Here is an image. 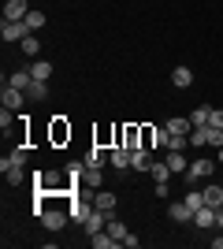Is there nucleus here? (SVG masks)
<instances>
[{
  "label": "nucleus",
  "mask_w": 223,
  "mask_h": 249,
  "mask_svg": "<svg viewBox=\"0 0 223 249\" xmlns=\"http://www.w3.org/2000/svg\"><path fill=\"white\" fill-rule=\"evenodd\" d=\"M216 212H220V208H212V205H201L197 212H193V227H201V231L216 227Z\"/></svg>",
  "instance_id": "nucleus-8"
},
{
  "label": "nucleus",
  "mask_w": 223,
  "mask_h": 249,
  "mask_svg": "<svg viewBox=\"0 0 223 249\" xmlns=\"http://www.w3.org/2000/svg\"><path fill=\"white\" fill-rule=\"evenodd\" d=\"M26 34H30L26 19H22V22H8V19H4V26H0V37H4V41H22Z\"/></svg>",
  "instance_id": "nucleus-6"
},
{
  "label": "nucleus",
  "mask_w": 223,
  "mask_h": 249,
  "mask_svg": "<svg viewBox=\"0 0 223 249\" xmlns=\"http://www.w3.org/2000/svg\"><path fill=\"white\" fill-rule=\"evenodd\" d=\"M82 227H86V234H97V231H104L108 227V212H104V208H89V216H86V223H82Z\"/></svg>",
  "instance_id": "nucleus-4"
},
{
  "label": "nucleus",
  "mask_w": 223,
  "mask_h": 249,
  "mask_svg": "<svg viewBox=\"0 0 223 249\" xmlns=\"http://www.w3.org/2000/svg\"><path fill=\"white\" fill-rule=\"evenodd\" d=\"M26 101H49V82H37V78H34V86L30 89H26Z\"/></svg>",
  "instance_id": "nucleus-23"
},
{
  "label": "nucleus",
  "mask_w": 223,
  "mask_h": 249,
  "mask_svg": "<svg viewBox=\"0 0 223 249\" xmlns=\"http://www.w3.org/2000/svg\"><path fill=\"white\" fill-rule=\"evenodd\" d=\"M26 15H30V4H26V0H8V4H4V19L8 22H22Z\"/></svg>",
  "instance_id": "nucleus-7"
},
{
  "label": "nucleus",
  "mask_w": 223,
  "mask_h": 249,
  "mask_svg": "<svg viewBox=\"0 0 223 249\" xmlns=\"http://www.w3.org/2000/svg\"><path fill=\"white\" fill-rule=\"evenodd\" d=\"M8 86H15V89H22V93H26V89L34 86V74H30V67H19V71H15V74L8 78Z\"/></svg>",
  "instance_id": "nucleus-13"
},
{
  "label": "nucleus",
  "mask_w": 223,
  "mask_h": 249,
  "mask_svg": "<svg viewBox=\"0 0 223 249\" xmlns=\"http://www.w3.org/2000/svg\"><path fill=\"white\" fill-rule=\"evenodd\" d=\"M205 205H212V208H223V186L220 182H212V186H205Z\"/></svg>",
  "instance_id": "nucleus-19"
},
{
  "label": "nucleus",
  "mask_w": 223,
  "mask_h": 249,
  "mask_svg": "<svg viewBox=\"0 0 223 249\" xmlns=\"http://www.w3.org/2000/svg\"><path fill=\"white\" fill-rule=\"evenodd\" d=\"M30 74L37 78V82H49V78H52V63H49V60H34L30 63Z\"/></svg>",
  "instance_id": "nucleus-20"
},
{
  "label": "nucleus",
  "mask_w": 223,
  "mask_h": 249,
  "mask_svg": "<svg viewBox=\"0 0 223 249\" xmlns=\"http://www.w3.org/2000/svg\"><path fill=\"white\" fill-rule=\"evenodd\" d=\"M67 216H71V212H64V208H45V212H41V227L45 231H64Z\"/></svg>",
  "instance_id": "nucleus-2"
},
{
  "label": "nucleus",
  "mask_w": 223,
  "mask_h": 249,
  "mask_svg": "<svg viewBox=\"0 0 223 249\" xmlns=\"http://www.w3.org/2000/svg\"><path fill=\"white\" fill-rule=\"evenodd\" d=\"M11 119H15V115H11V108H4V112H0V130H4V134H8Z\"/></svg>",
  "instance_id": "nucleus-34"
},
{
  "label": "nucleus",
  "mask_w": 223,
  "mask_h": 249,
  "mask_svg": "<svg viewBox=\"0 0 223 249\" xmlns=\"http://www.w3.org/2000/svg\"><path fill=\"white\" fill-rule=\"evenodd\" d=\"M208 119H212V108H208V104H201V108H193V112H190L193 126H208Z\"/></svg>",
  "instance_id": "nucleus-25"
},
{
  "label": "nucleus",
  "mask_w": 223,
  "mask_h": 249,
  "mask_svg": "<svg viewBox=\"0 0 223 249\" xmlns=\"http://www.w3.org/2000/svg\"><path fill=\"white\" fill-rule=\"evenodd\" d=\"M26 160H30V153H26V149H11V153L8 156H4V160H0V171H8V167H15V164H22V167H26Z\"/></svg>",
  "instance_id": "nucleus-12"
},
{
  "label": "nucleus",
  "mask_w": 223,
  "mask_h": 249,
  "mask_svg": "<svg viewBox=\"0 0 223 249\" xmlns=\"http://www.w3.org/2000/svg\"><path fill=\"white\" fill-rule=\"evenodd\" d=\"M89 246H93V249H123L116 238H112V234H108V231H97V234H89Z\"/></svg>",
  "instance_id": "nucleus-15"
},
{
  "label": "nucleus",
  "mask_w": 223,
  "mask_h": 249,
  "mask_svg": "<svg viewBox=\"0 0 223 249\" xmlns=\"http://www.w3.org/2000/svg\"><path fill=\"white\" fill-rule=\"evenodd\" d=\"M205 130H208V145L220 149V145H223V126H212V123H208Z\"/></svg>",
  "instance_id": "nucleus-31"
},
{
  "label": "nucleus",
  "mask_w": 223,
  "mask_h": 249,
  "mask_svg": "<svg viewBox=\"0 0 223 249\" xmlns=\"http://www.w3.org/2000/svg\"><path fill=\"white\" fill-rule=\"evenodd\" d=\"M93 205L104 208L108 216H112V212H116V194H112V190H97V194H93Z\"/></svg>",
  "instance_id": "nucleus-16"
},
{
  "label": "nucleus",
  "mask_w": 223,
  "mask_h": 249,
  "mask_svg": "<svg viewBox=\"0 0 223 249\" xmlns=\"http://www.w3.org/2000/svg\"><path fill=\"white\" fill-rule=\"evenodd\" d=\"M130 153H134L130 145H116V149H108V164L116 167V171H127V167H130Z\"/></svg>",
  "instance_id": "nucleus-5"
},
{
  "label": "nucleus",
  "mask_w": 223,
  "mask_h": 249,
  "mask_svg": "<svg viewBox=\"0 0 223 249\" xmlns=\"http://www.w3.org/2000/svg\"><path fill=\"white\" fill-rule=\"evenodd\" d=\"M19 49H22V56H37L41 52V41H37V34H26L19 41Z\"/></svg>",
  "instance_id": "nucleus-24"
},
{
  "label": "nucleus",
  "mask_w": 223,
  "mask_h": 249,
  "mask_svg": "<svg viewBox=\"0 0 223 249\" xmlns=\"http://www.w3.org/2000/svg\"><path fill=\"white\" fill-rule=\"evenodd\" d=\"M164 160H168V167L171 171H175V175H186V153H182V149H168V156H164Z\"/></svg>",
  "instance_id": "nucleus-10"
},
{
  "label": "nucleus",
  "mask_w": 223,
  "mask_h": 249,
  "mask_svg": "<svg viewBox=\"0 0 223 249\" xmlns=\"http://www.w3.org/2000/svg\"><path fill=\"white\" fill-rule=\"evenodd\" d=\"M101 182H104V178H101V167H97V164H86L82 186H86V190H101Z\"/></svg>",
  "instance_id": "nucleus-14"
},
{
  "label": "nucleus",
  "mask_w": 223,
  "mask_h": 249,
  "mask_svg": "<svg viewBox=\"0 0 223 249\" xmlns=\"http://www.w3.org/2000/svg\"><path fill=\"white\" fill-rule=\"evenodd\" d=\"M168 149H186V134H171V145Z\"/></svg>",
  "instance_id": "nucleus-35"
},
{
  "label": "nucleus",
  "mask_w": 223,
  "mask_h": 249,
  "mask_svg": "<svg viewBox=\"0 0 223 249\" xmlns=\"http://www.w3.org/2000/svg\"><path fill=\"white\" fill-rule=\"evenodd\" d=\"M26 26H30V34H34V30H41V26H45V11H34V8H30V15H26Z\"/></svg>",
  "instance_id": "nucleus-30"
},
{
  "label": "nucleus",
  "mask_w": 223,
  "mask_h": 249,
  "mask_svg": "<svg viewBox=\"0 0 223 249\" xmlns=\"http://www.w3.org/2000/svg\"><path fill=\"white\" fill-rule=\"evenodd\" d=\"M67 134H71V130L64 126V115H56V123H52V138H56V142H64Z\"/></svg>",
  "instance_id": "nucleus-32"
},
{
  "label": "nucleus",
  "mask_w": 223,
  "mask_h": 249,
  "mask_svg": "<svg viewBox=\"0 0 223 249\" xmlns=\"http://www.w3.org/2000/svg\"><path fill=\"white\" fill-rule=\"evenodd\" d=\"M216 160H220V164H223V145H220V153H216Z\"/></svg>",
  "instance_id": "nucleus-38"
},
{
  "label": "nucleus",
  "mask_w": 223,
  "mask_h": 249,
  "mask_svg": "<svg viewBox=\"0 0 223 249\" xmlns=\"http://www.w3.org/2000/svg\"><path fill=\"white\" fill-rule=\"evenodd\" d=\"M171 130V134H190L193 130V123H190V115H186V119H182V115H175V119H168V123H164Z\"/></svg>",
  "instance_id": "nucleus-21"
},
{
  "label": "nucleus",
  "mask_w": 223,
  "mask_h": 249,
  "mask_svg": "<svg viewBox=\"0 0 223 249\" xmlns=\"http://www.w3.org/2000/svg\"><path fill=\"white\" fill-rule=\"evenodd\" d=\"M171 86L190 89V86H193V71H190V67H175V71H171Z\"/></svg>",
  "instance_id": "nucleus-17"
},
{
  "label": "nucleus",
  "mask_w": 223,
  "mask_h": 249,
  "mask_svg": "<svg viewBox=\"0 0 223 249\" xmlns=\"http://www.w3.org/2000/svg\"><path fill=\"white\" fill-rule=\"evenodd\" d=\"M130 167H134V171H149V167H153V153H149V145H138L134 153H130Z\"/></svg>",
  "instance_id": "nucleus-9"
},
{
  "label": "nucleus",
  "mask_w": 223,
  "mask_h": 249,
  "mask_svg": "<svg viewBox=\"0 0 223 249\" xmlns=\"http://www.w3.org/2000/svg\"><path fill=\"white\" fill-rule=\"evenodd\" d=\"M186 205H190L193 212H197V208L205 205V194H201V190H190V194H186Z\"/></svg>",
  "instance_id": "nucleus-33"
},
{
  "label": "nucleus",
  "mask_w": 223,
  "mask_h": 249,
  "mask_svg": "<svg viewBox=\"0 0 223 249\" xmlns=\"http://www.w3.org/2000/svg\"><path fill=\"white\" fill-rule=\"evenodd\" d=\"M168 216L175 219V223H193V208L186 205V201H175V205L168 208Z\"/></svg>",
  "instance_id": "nucleus-11"
},
{
  "label": "nucleus",
  "mask_w": 223,
  "mask_h": 249,
  "mask_svg": "<svg viewBox=\"0 0 223 249\" xmlns=\"http://www.w3.org/2000/svg\"><path fill=\"white\" fill-rule=\"evenodd\" d=\"M149 175L156 178V182H168V178L175 175V171L168 167V160H153V167H149Z\"/></svg>",
  "instance_id": "nucleus-22"
},
{
  "label": "nucleus",
  "mask_w": 223,
  "mask_h": 249,
  "mask_svg": "<svg viewBox=\"0 0 223 249\" xmlns=\"http://www.w3.org/2000/svg\"><path fill=\"white\" fill-rule=\"evenodd\" d=\"M190 145H197V149L208 145V130H205V126H193L190 130Z\"/></svg>",
  "instance_id": "nucleus-29"
},
{
  "label": "nucleus",
  "mask_w": 223,
  "mask_h": 249,
  "mask_svg": "<svg viewBox=\"0 0 223 249\" xmlns=\"http://www.w3.org/2000/svg\"><path fill=\"white\" fill-rule=\"evenodd\" d=\"M141 246V238H134V234H127V238H123V249H138Z\"/></svg>",
  "instance_id": "nucleus-36"
},
{
  "label": "nucleus",
  "mask_w": 223,
  "mask_h": 249,
  "mask_svg": "<svg viewBox=\"0 0 223 249\" xmlns=\"http://www.w3.org/2000/svg\"><path fill=\"white\" fill-rule=\"evenodd\" d=\"M89 208H93V205H86V201H74V205L67 208V212H71V219H74V223H86V216H89Z\"/></svg>",
  "instance_id": "nucleus-27"
},
{
  "label": "nucleus",
  "mask_w": 223,
  "mask_h": 249,
  "mask_svg": "<svg viewBox=\"0 0 223 249\" xmlns=\"http://www.w3.org/2000/svg\"><path fill=\"white\" fill-rule=\"evenodd\" d=\"M0 104H4V108H11V112H19L22 104H26V93H22V89H15V86H8V82H4V89H0Z\"/></svg>",
  "instance_id": "nucleus-3"
},
{
  "label": "nucleus",
  "mask_w": 223,
  "mask_h": 249,
  "mask_svg": "<svg viewBox=\"0 0 223 249\" xmlns=\"http://www.w3.org/2000/svg\"><path fill=\"white\" fill-rule=\"evenodd\" d=\"M212 126H223V108H212V119H208Z\"/></svg>",
  "instance_id": "nucleus-37"
},
{
  "label": "nucleus",
  "mask_w": 223,
  "mask_h": 249,
  "mask_svg": "<svg viewBox=\"0 0 223 249\" xmlns=\"http://www.w3.org/2000/svg\"><path fill=\"white\" fill-rule=\"evenodd\" d=\"M212 171H216V164L208 160V156H201V160H190V167H186V182L193 186V182H201V178H208Z\"/></svg>",
  "instance_id": "nucleus-1"
},
{
  "label": "nucleus",
  "mask_w": 223,
  "mask_h": 249,
  "mask_svg": "<svg viewBox=\"0 0 223 249\" xmlns=\"http://www.w3.org/2000/svg\"><path fill=\"white\" fill-rule=\"evenodd\" d=\"M108 234H112V238H116L119 242V246H123V238H127V234H130V231H127V223H119V219H116V212H112V216H108Z\"/></svg>",
  "instance_id": "nucleus-18"
},
{
  "label": "nucleus",
  "mask_w": 223,
  "mask_h": 249,
  "mask_svg": "<svg viewBox=\"0 0 223 249\" xmlns=\"http://www.w3.org/2000/svg\"><path fill=\"white\" fill-rule=\"evenodd\" d=\"M104 160H108V149H101V145H93L89 153H86V164H97V167H101Z\"/></svg>",
  "instance_id": "nucleus-28"
},
{
  "label": "nucleus",
  "mask_w": 223,
  "mask_h": 249,
  "mask_svg": "<svg viewBox=\"0 0 223 249\" xmlns=\"http://www.w3.org/2000/svg\"><path fill=\"white\" fill-rule=\"evenodd\" d=\"M4 178H8V186H22V182H26V167H22V164L8 167V171H4Z\"/></svg>",
  "instance_id": "nucleus-26"
}]
</instances>
